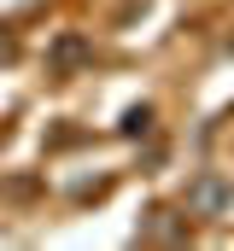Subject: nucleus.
Masks as SVG:
<instances>
[{
	"mask_svg": "<svg viewBox=\"0 0 234 251\" xmlns=\"http://www.w3.org/2000/svg\"><path fill=\"white\" fill-rule=\"evenodd\" d=\"M187 204H193L199 216H223V210L234 204V187L223 181V176H199V181H193V193H187Z\"/></svg>",
	"mask_w": 234,
	"mask_h": 251,
	"instance_id": "f257e3e1",
	"label": "nucleus"
}]
</instances>
